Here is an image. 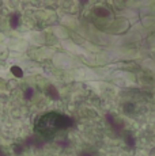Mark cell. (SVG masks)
Listing matches in <instances>:
<instances>
[{
  "label": "cell",
  "instance_id": "cell-1",
  "mask_svg": "<svg viewBox=\"0 0 155 156\" xmlns=\"http://www.w3.org/2000/svg\"><path fill=\"white\" fill-rule=\"evenodd\" d=\"M67 125V118L59 113H48L42 115L35 124V130L45 139L55 137Z\"/></svg>",
  "mask_w": 155,
  "mask_h": 156
}]
</instances>
